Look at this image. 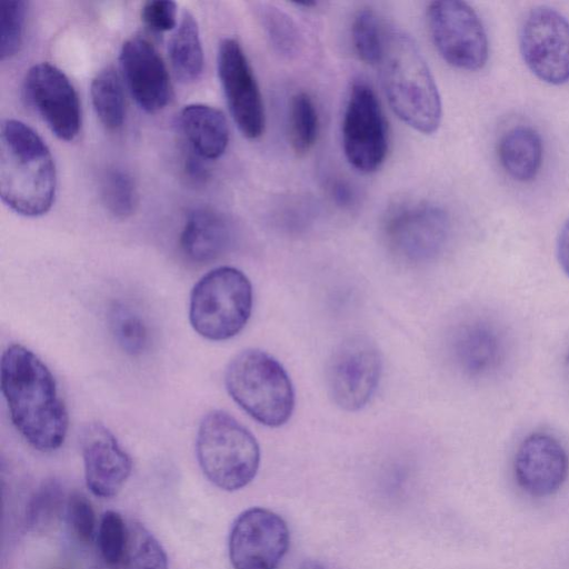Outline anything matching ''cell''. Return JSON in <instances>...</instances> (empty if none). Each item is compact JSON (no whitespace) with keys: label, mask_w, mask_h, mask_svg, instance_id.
I'll list each match as a JSON object with an SVG mask.
<instances>
[{"label":"cell","mask_w":569,"mask_h":569,"mask_svg":"<svg viewBox=\"0 0 569 569\" xmlns=\"http://www.w3.org/2000/svg\"><path fill=\"white\" fill-rule=\"evenodd\" d=\"M448 351L453 366L470 379L495 375L507 358V339L502 329L486 318H468L449 333Z\"/></svg>","instance_id":"9a60e30c"},{"label":"cell","mask_w":569,"mask_h":569,"mask_svg":"<svg viewBox=\"0 0 569 569\" xmlns=\"http://www.w3.org/2000/svg\"><path fill=\"white\" fill-rule=\"evenodd\" d=\"M566 368H567L568 373H569V352H568L567 358H566Z\"/></svg>","instance_id":"f35d334b"},{"label":"cell","mask_w":569,"mask_h":569,"mask_svg":"<svg viewBox=\"0 0 569 569\" xmlns=\"http://www.w3.org/2000/svg\"><path fill=\"white\" fill-rule=\"evenodd\" d=\"M180 127L192 151L203 159L219 158L229 142L224 114L214 107L192 103L180 113Z\"/></svg>","instance_id":"ffe728a7"},{"label":"cell","mask_w":569,"mask_h":569,"mask_svg":"<svg viewBox=\"0 0 569 569\" xmlns=\"http://www.w3.org/2000/svg\"><path fill=\"white\" fill-rule=\"evenodd\" d=\"M499 161L513 180L527 182L538 174L543 146L539 133L526 126L509 129L498 144Z\"/></svg>","instance_id":"44dd1931"},{"label":"cell","mask_w":569,"mask_h":569,"mask_svg":"<svg viewBox=\"0 0 569 569\" xmlns=\"http://www.w3.org/2000/svg\"><path fill=\"white\" fill-rule=\"evenodd\" d=\"M63 505V492L56 482L44 483L32 496L27 508V522L36 531H46L57 523Z\"/></svg>","instance_id":"f546056e"},{"label":"cell","mask_w":569,"mask_h":569,"mask_svg":"<svg viewBox=\"0 0 569 569\" xmlns=\"http://www.w3.org/2000/svg\"><path fill=\"white\" fill-rule=\"evenodd\" d=\"M233 242L229 220L216 209H192L186 219L180 247L183 254L196 263H207L224 254Z\"/></svg>","instance_id":"d6986e66"},{"label":"cell","mask_w":569,"mask_h":569,"mask_svg":"<svg viewBox=\"0 0 569 569\" xmlns=\"http://www.w3.org/2000/svg\"><path fill=\"white\" fill-rule=\"evenodd\" d=\"M290 542L286 521L266 508H250L234 520L229 558L234 569H277Z\"/></svg>","instance_id":"7c38bea8"},{"label":"cell","mask_w":569,"mask_h":569,"mask_svg":"<svg viewBox=\"0 0 569 569\" xmlns=\"http://www.w3.org/2000/svg\"><path fill=\"white\" fill-rule=\"evenodd\" d=\"M143 23L153 32H167L177 26V4L170 0H153L143 4Z\"/></svg>","instance_id":"836d02e7"},{"label":"cell","mask_w":569,"mask_h":569,"mask_svg":"<svg viewBox=\"0 0 569 569\" xmlns=\"http://www.w3.org/2000/svg\"><path fill=\"white\" fill-rule=\"evenodd\" d=\"M218 74L238 129L248 139L259 138L266 126L262 96L247 56L233 38L219 44Z\"/></svg>","instance_id":"4fadbf2b"},{"label":"cell","mask_w":569,"mask_h":569,"mask_svg":"<svg viewBox=\"0 0 569 569\" xmlns=\"http://www.w3.org/2000/svg\"><path fill=\"white\" fill-rule=\"evenodd\" d=\"M299 569H326L320 562L318 561H306L303 562Z\"/></svg>","instance_id":"74e56055"},{"label":"cell","mask_w":569,"mask_h":569,"mask_svg":"<svg viewBox=\"0 0 569 569\" xmlns=\"http://www.w3.org/2000/svg\"><path fill=\"white\" fill-rule=\"evenodd\" d=\"M120 68L126 84L138 106L154 113L170 100L171 86L167 67L148 40L133 37L121 48Z\"/></svg>","instance_id":"e0dca14e"},{"label":"cell","mask_w":569,"mask_h":569,"mask_svg":"<svg viewBox=\"0 0 569 569\" xmlns=\"http://www.w3.org/2000/svg\"><path fill=\"white\" fill-rule=\"evenodd\" d=\"M288 133L292 150L305 154L312 149L319 134V114L311 96L305 91L290 99Z\"/></svg>","instance_id":"d4e9b609"},{"label":"cell","mask_w":569,"mask_h":569,"mask_svg":"<svg viewBox=\"0 0 569 569\" xmlns=\"http://www.w3.org/2000/svg\"><path fill=\"white\" fill-rule=\"evenodd\" d=\"M121 569H169L168 557L157 538L141 523L129 526Z\"/></svg>","instance_id":"484cf974"},{"label":"cell","mask_w":569,"mask_h":569,"mask_svg":"<svg viewBox=\"0 0 569 569\" xmlns=\"http://www.w3.org/2000/svg\"><path fill=\"white\" fill-rule=\"evenodd\" d=\"M258 19L272 49L286 59L296 58L302 50L303 40L295 20L283 10L270 3L258 7Z\"/></svg>","instance_id":"cb8c5ba5"},{"label":"cell","mask_w":569,"mask_h":569,"mask_svg":"<svg viewBox=\"0 0 569 569\" xmlns=\"http://www.w3.org/2000/svg\"><path fill=\"white\" fill-rule=\"evenodd\" d=\"M382 358L373 340L355 335L342 340L329 357L327 389L341 409L357 411L373 397L380 381Z\"/></svg>","instance_id":"ba28073f"},{"label":"cell","mask_w":569,"mask_h":569,"mask_svg":"<svg viewBox=\"0 0 569 569\" xmlns=\"http://www.w3.org/2000/svg\"><path fill=\"white\" fill-rule=\"evenodd\" d=\"M203 158L197 153H189L186 158L184 169L186 173L193 181H203L208 177V169L201 161Z\"/></svg>","instance_id":"d590c367"},{"label":"cell","mask_w":569,"mask_h":569,"mask_svg":"<svg viewBox=\"0 0 569 569\" xmlns=\"http://www.w3.org/2000/svg\"><path fill=\"white\" fill-rule=\"evenodd\" d=\"M252 299L250 280L241 270L216 268L202 276L191 291L190 323L206 339H230L248 322Z\"/></svg>","instance_id":"8992f818"},{"label":"cell","mask_w":569,"mask_h":569,"mask_svg":"<svg viewBox=\"0 0 569 569\" xmlns=\"http://www.w3.org/2000/svg\"><path fill=\"white\" fill-rule=\"evenodd\" d=\"M27 4L21 0L4 1L1 6L0 59L13 57L23 40Z\"/></svg>","instance_id":"1f68e13d"},{"label":"cell","mask_w":569,"mask_h":569,"mask_svg":"<svg viewBox=\"0 0 569 569\" xmlns=\"http://www.w3.org/2000/svg\"><path fill=\"white\" fill-rule=\"evenodd\" d=\"M336 200L341 204H348L351 201V191L343 182H337L332 188Z\"/></svg>","instance_id":"8d00e7d4"},{"label":"cell","mask_w":569,"mask_h":569,"mask_svg":"<svg viewBox=\"0 0 569 569\" xmlns=\"http://www.w3.org/2000/svg\"><path fill=\"white\" fill-rule=\"evenodd\" d=\"M557 253L560 266L569 278V219L560 230L557 242Z\"/></svg>","instance_id":"e575fe53"},{"label":"cell","mask_w":569,"mask_h":569,"mask_svg":"<svg viewBox=\"0 0 569 569\" xmlns=\"http://www.w3.org/2000/svg\"><path fill=\"white\" fill-rule=\"evenodd\" d=\"M196 451L200 468L216 487L234 491L250 483L260 463V449L253 435L222 410L201 420Z\"/></svg>","instance_id":"5b68a950"},{"label":"cell","mask_w":569,"mask_h":569,"mask_svg":"<svg viewBox=\"0 0 569 569\" xmlns=\"http://www.w3.org/2000/svg\"><path fill=\"white\" fill-rule=\"evenodd\" d=\"M110 328L119 347L130 356H139L150 343V331L141 315L131 307L117 303L110 311Z\"/></svg>","instance_id":"4316f807"},{"label":"cell","mask_w":569,"mask_h":569,"mask_svg":"<svg viewBox=\"0 0 569 569\" xmlns=\"http://www.w3.org/2000/svg\"><path fill=\"white\" fill-rule=\"evenodd\" d=\"M67 516L78 540L91 542L96 533V515L87 497L79 492L71 495L67 502Z\"/></svg>","instance_id":"d6a6232c"},{"label":"cell","mask_w":569,"mask_h":569,"mask_svg":"<svg viewBox=\"0 0 569 569\" xmlns=\"http://www.w3.org/2000/svg\"><path fill=\"white\" fill-rule=\"evenodd\" d=\"M231 398L254 420L280 427L291 417L295 391L282 365L259 349H246L229 362L224 375Z\"/></svg>","instance_id":"277c9868"},{"label":"cell","mask_w":569,"mask_h":569,"mask_svg":"<svg viewBox=\"0 0 569 569\" xmlns=\"http://www.w3.org/2000/svg\"><path fill=\"white\" fill-rule=\"evenodd\" d=\"M57 187L56 168L41 137L20 120L8 119L0 132V192L2 201L26 217L46 213Z\"/></svg>","instance_id":"7a4b0ae2"},{"label":"cell","mask_w":569,"mask_h":569,"mask_svg":"<svg viewBox=\"0 0 569 569\" xmlns=\"http://www.w3.org/2000/svg\"><path fill=\"white\" fill-rule=\"evenodd\" d=\"M386 31L371 9L359 10L352 20L351 39L358 57L368 64H379Z\"/></svg>","instance_id":"83f0119b"},{"label":"cell","mask_w":569,"mask_h":569,"mask_svg":"<svg viewBox=\"0 0 569 569\" xmlns=\"http://www.w3.org/2000/svg\"><path fill=\"white\" fill-rule=\"evenodd\" d=\"M379 66L392 111L418 132L433 133L441 122L440 94L415 41L400 30H387Z\"/></svg>","instance_id":"3957f363"},{"label":"cell","mask_w":569,"mask_h":569,"mask_svg":"<svg viewBox=\"0 0 569 569\" xmlns=\"http://www.w3.org/2000/svg\"><path fill=\"white\" fill-rule=\"evenodd\" d=\"M449 232L448 214L428 202L407 203L395 209L383 226L387 248L407 264L435 260L443 251Z\"/></svg>","instance_id":"9c48e42d"},{"label":"cell","mask_w":569,"mask_h":569,"mask_svg":"<svg viewBox=\"0 0 569 569\" xmlns=\"http://www.w3.org/2000/svg\"><path fill=\"white\" fill-rule=\"evenodd\" d=\"M129 527L121 515L113 510L103 513L98 528V546L104 562L120 566L127 549Z\"/></svg>","instance_id":"4dcf8cb0"},{"label":"cell","mask_w":569,"mask_h":569,"mask_svg":"<svg viewBox=\"0 0 569 569\" xmlns=\"http://www.w3.org/2000/svg\"><path fill=\"white\" fill-rule=\"evenodd\" d=\"M81 448L87 487L97 497L116 496L131 473L129 455L112 432L97 422L83 429Z\"/></svg>","instance_id":"ac0fdd59"},{"label":"cell","mask_w":569,"mask_h":569,"mask_svg":"<svg viewBox=\"0 0 569 569\" xmlns=\"http://www.w3.org/2000/svg\"><path fill=\"white\" fill-rule=\"evenodd\" d=\"M28 102L61 140H73L81 127L77 91L58 67L41 62L32 66L23 80Z\"/></svg>","instance_id":"5bb4252c"},{"label":"cell","mask_w":569,"mask_h":569,"mask_svg":"<svg viewBox=\"0 0 569 569\" xmlns=\"http://www.w3.org/2000/svg\"><path fill=\"white\" fill-rule=\"evenodd\" d=\"M91 102L108 130L119 129L126 118V99L119 74L111 67L101 70L90 86Z\"/></svg>","instance_id":"603a6c76"},{"label":"cell","mask_w":569,"mask_h":569,"mask_svg":"<svg viewBox=\"0 0 569 569\" xmlns=\"http://www.w3.org/2000/svg\"><path fill=\"white\" fill-rule=\"evenodd\" d=\"M519 487L533 497L556 493L565 483L569 458L561 442L549 433L536 432L522 440L513 461Z\"/></svg>","instance_id":"2e32d148"},{"label":"cell","mask_w":569,"mask_h":569,"mask_svg":"<svg viewBox=\"0 0 569 569\" xmlns=\"http://www.w3.org/2000/svg\"><path fill=\"white\" fill-rule=\"evenodd\" d=\"M341 133L345 156L355 169L370 173L382 164L388 151L387 122L375 91L363 81L351 87Z\"/></svg>","instance_id":"30bf717a"},{"label":"cell","mask_w":569,"mask_h":569,"mask_svg":"<svg viewBox=\"0 0 569 569\" xmlns=\"http://www.w3.org/2000/svg\"><path fill=\"white\" fill-rule=\"evenodd\" d=\"M431 40L449 64L468 71L481 69L489 54V42L476 11L459 0H438L427 8Z\"/></svg>","instance_id":"52a82bcc"},{"label":"cell","mask_w":569,"mask_h":569,"mask_svg":"<svg viewBox=\"0 0 569 569\" xmlns=\"http://www.w3.org/2000/svg\"><path fill=\"white\" fill-rule=\"evenodd\" d=\"M1 392L12 423L34 449H58L68 431V412L49 368L30 349L13 343L0 361Z\"/></svg>","instance_id":"6da1fadb"},{"label":"cell","mask_w":569,"mask_h":569,"mask_svg":"<svg viewBox=\"0 0 569 569\" xmlns=\"http://www.w3.org/2000/svg\"><path fill=\"white\" fill-rule=\"evenodd\" d=\"M101 193L107 209L118 218L130 216L137 206V188L132 177L123 169H109L101 183Z\"/></svg>","instance_id":"f1b7e54d"},{"label":"cell","mask_w":569,"mask_h":569,"mask_svg":"<svg viewBox=\"0 0 569 569\" xmlns=\"http://www.w3.org/2000/svg\"><path fill=\"white\" fill-rule=\"evenodd\" d=\"M168 53L176 76L186 83L198 80L203 70V50L194 17L186 11L169 40Z\"/></svg>","instance_id":"7402d4cb"},{"label":"cell","mask_w":569,"mask_h":569,"mask_svg":"<svg viewBox=\"0 0 569 569\" xmlns=\"http://www.w3.org/2000/svg\"><path fill=\"white\" fill-rule=\"evenodd\" d=\"M519 42L526 64L540 80L551 84L569 80V21L560 12L532 8L520 27Z\"/></svg>","instance_id":"8fae6325"}]
</instances>
